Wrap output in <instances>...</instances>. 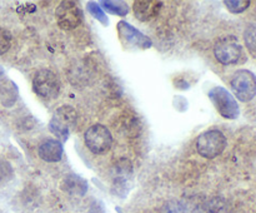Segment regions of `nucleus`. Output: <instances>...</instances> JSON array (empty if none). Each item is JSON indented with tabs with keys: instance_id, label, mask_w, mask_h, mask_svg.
<instances>
[{
	"instance_id": "nucleus-1",
	"label": "nucleus",
	"mask_w": 256,
	"mask_h": 213,
	"mask_svg": "<svg viewBox=\"0 0 256 213\" xmlns=\"http://www.w3.org/2000/svg\"><path fill=\"white\" fill-rule=\"evenodd\" d=\"M226 138L220 130L212 129L202 133L196 140V150L202 157L212 159L224 152Z\"/></svg>"
},
{
	"instance_id": "nucleus-2",
	"label": "nucleus",
	"mask_w": 256,
	"mask_h": 213,
	"mask_svg": "<svg viewBox=\"0 0 256 213\" xmlns=\"http://www.w3.org/2000/svg\"><path fill=\"white\" fill-rule=\"evenodd\" d=\"M209 97L222 117L226 119H235L239 117V105L235 98L225 88L214 87L209 92Z\"/></svg>"
},
{
	"instance_id": "nucleus-3",
	"label": "nucleus",
	"mask_w": 256,
	"mask_h": 213,
	"mask_svg": "<svg viewBox=\"0 0 256 213\" xmlns=\"http://www.w3.org/2000/svg\"><path fill=\"white\" fill-rule=\"evenodd\" d=\"M86 147L94 154H104L112 148V137L110 130L102 124H94L85 132Z\"/></svg>"
},
{
	"instance_id": "nucleus-4",
	"label": "nucleus",
	"mask_w": 256,
	"mask_h": 213,
	"mask_svg": "<svg viewBox=\"0 0 256 213\" xmlns=\"http://www.w3.org/2000/svg\"><path fill=\"white\" fill-rule=\"evenodd\" d=\"M232 88L235 97L242 102H250L256 95V77L254 73L240 69L232 75Z\"/></svg>"
},
{
	"instance_id": "nucleus-5",
	"label": "nucleus",
	"mask_w": 256,
	"mask_h": 213,
	"mask_svg": "<svg viewBox=\"0 0 256 213\" xmlns=\"http://www.w3.org/2000/svg\"><path fill=\"white\" fill-rule=\"evenodd\" d=\"M214 54L218 62H220L222 64H236L242 58V48L236 38L224 37L218 40L215 44Z\"/></svg>"
},
{
	"instance_id": "nucleus-6",
	"label": "nucleus",
	"mask_w": 256,
	"mask_h": 213,
	"mask_svg": "<svg viewBox=\"0 0 256 213\" xmlns=\"http://www.w3.org/2000/svg\"><path fill=\"white\" fill-rule=\"evenodd\" d=\"M32 89L38 95L45 99L56 98L60 92L59 78L49 69L39 70L32 79Z\"/></svg>"
},
{
	"instance_id": "nucleus-7",
	"label": "nucleus",
	"mask_w": 256,
	"mask_h": 213,
	"mask_svg": "<svg viewBox=\"0 0 256 213\" xmlns=\"http://www.w3.org/2000/svg\"><path fill=\"white\" fill-rule=\"evenodd\" d=\"M116 29L120 42L129 50L149 49L152 47V40L145 37L139 30L135 29L129 23L119 22L116 25Z\"/></svg>"
},
{
	"instance_id": "nucleus-8",
	"label": "nucleus",
	"mask_w": 256,
	"mask_h": 213,
	"mask_svg": "<svg viewBox=\"0 0 256 213\" xmlns=\"http://www.w3.org/2000/svg\"><path fill=\"white\" fill-rule=\"evenodd\" d=\"M56 22L62 29L72 30L82 22V12L75 2H62L55 12Z\"/></svg>"
},
{
	"instance_id": "nucleus-9",
	"label": "nucleus",
	"mask_w": 256,
	"mask_h": 213,
	"mask_svg": "<svg viewBox=\"0 0 256 213\" xmlns=\"http://www.w3.org/2000/svg\"><path fill=\"white\" fill-rule=\"evenodd\" d=\"M76 120V113L72 108L64 105L56 110L50 122V130L60 139V143L65 142L69 137V128L74 125Z\"/></svg>"
},
{
	"instance_id": "nucleus-10",
	"label": "nucleus",
	"mask_w": 256,
	"mask_h": 213,
	"mask_svg": "<svg viewBox=\"0 0 256 213\" xmlns=\"http://www.w3.org/2000/svg\"><path fill=\"white\" fill-rule=\"evenodd\" d=\"M162 7V2L156 0H140V2L134 3V14L142 22H149L152 20L160 13Z\"/></svg>"
},
{
	"instance_id": "nucleus-11",
	"label": "nucleus",
	"mask_w": 256,
	"mask_h": 213,
	"mask_svg": "<svg viewBox=\"0 0 256 213\" xmlns=\"http://www.w3.org/2000/svg\"><path fill=\"white\" fill-rule=\"evenodd\" d=\"M62 144L60 143V140L55 139H49L46 142H44L42 144H40L39 150V157L42 160L49 163H55L62 160Z\"/></svg>"
},
{
	"instance_id": "nucleus-12",
	"label": "nucleus",
	"mask_w": 256,
	"mask_h": 213,
	"mask_svg": "<svg viewBox=\"0 0 256 213\" xmlns=\"http://www.w3.org/2000/svg\"><path fill=\"white\" fill-rule=\"evenodd\" d=\"M62 189L72 195H84L88 190V182L76 174H68L62 182Z\"/></svg>"
},
{
	"instance_id": "nucleus-13",
	"label": "nucleus",
	"mask_w": 256,
	"mask_h": 213,
	"mask_svg": "<svg viewBox=\"0 0 256 213\" xmlns=\"http://www.w3.org/2000/svg\"><path fill=\"white\" fill-rule=\"evenodd\" d=\"M100 5H102L106 12H109L110 14L118 15V17H125L129 12V8H128V4L125 2H112V0H109V2H100Z\"/></svg>"
},
{
	"instance_id": "nucleus-14",
	"label": "nucleus",
	"mask_w": 256,
	"mask_h": 213,
	"mask_svg": "<svg viewBox=\"0 0 256 213\" xmlns=\"http://www.w3.org/2000/svg\"><path fill=\"white\" fill-rule=\"evenodd\" d=\"M244 39L249 52L256 58V25H250V27L245 30Z\"/></svg>"
},
{
	"instance_id": "nucleus-15",
	"label": "nucleus",
	"mask_w": 256,
	"mask_h": 213,
	"mask_svg": "<svg viewBox=\"0 0 256 213\" xmlns=\"http://www.w3.org/2000/svg\"><path fill=\"white\" fill-rule=\"evenodd\" d=\"M159 213H186V209L178 200H168L162 205Z\"/></svg>"
},
{
	"instance_id": "nucleus-16",
	"label": "nucleus",
	"mask_w": 256,
	"mask_h": 213,
	"mask_svg": "<svg viewBox=\"0 0 256 213\" xmlns=\"http://www.w3.org/2000/svg\"><path fill=\"white\" fill-rule=\"evenodd\" d=\"M88 10H89L90 14H92L95 19H98L99 22H102L104 25L109 24V19H108V17L105 15V13L102 12V8H100L96 3H94V2L88 3Z\"/></svg>"
},
{
	"instance_id": "nucleus-17",
	"label": "nucleus",
	"mask_w": 256,
	"mask_h": 213,
	"mask_svg": "<svg viewBox=\"0 0 256 213\" xmlns=\"http://www.w3.org/2000/svg\"><path fill=\"white\" fill-rule=\"evenodd\" d=\"M225 5H226L228 10H230L234 14H239V13H242L249 8L250 2H248V0H228V2H225Z\"/></svg>"
},
{
	"instance_id": "nucleus-18",
	"label": "nucleus",
	"mask_w": 256,
	"mask_h": 213,
	"mask_svg": "<svg viewBox=\"0 0 256 213\" xmlns=\"http://www.w3.org/2000/svg\"><path fill=\"white\" fill-rule=\"evenodd\" d=\"M12 47V35L8 30L0 28V55L5 54Z\"/></svg>"
},
{
	"instance_id": "nucleus-19",
	"label": "nucleus",
	"mask_w": 256,
	"mask_h": 213,
	"mask_svg": "<svg viewBox=\"0 0 256 213\" xmlns=\"http://www.w3.org/2000/svg\"><path fill=\"white\" fill-rule=\"evenodd\" d=\"M206 213H226V207L222 199L215 198L208 203Z\"/></svg>"
}]
</instances>
